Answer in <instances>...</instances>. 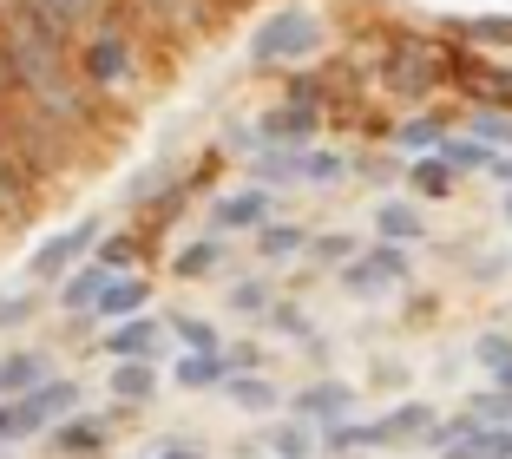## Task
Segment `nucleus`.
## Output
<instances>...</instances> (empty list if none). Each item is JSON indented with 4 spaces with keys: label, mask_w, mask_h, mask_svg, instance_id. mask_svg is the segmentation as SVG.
<instances>
[{
    "label": "nucleus",
    "mask_w": 512,
    "mask_h": 459,
    "mask_svg": "<svg viewBox=\"0 0 512 459\" xmlns=\"http://www.w3.org/2000/svg\"><path fill=\"white\" fill-rule=\"evenodd\" d=\"M224 374H230V361H224V355H178L171 381H178V387H191V394H197V387H217Z\"/></svg>",
    "instance_id": "aec40b11"
},
{
    "label": "nucleus",
    "mask_w": 512,
    "mask_h": 459,
    "mask_svg": "<svg viewBox=\"0 0 512 459\" xmlns=\"http://www.w3.org/2000/svg\"><path fill=\"white\" fill-rule=\"evenodd\" d=\"M92 243H99V217H79V223H66L60 237H46L40 250H33L27 276H33V282H60L66 269L79 263V256H92Z\"/></svg>",
    "instance_id": "20e7f679"
},
{
    "label": "nucleus",
    "mask_w": 512,
    "mask_h": 459,
    "mask_svg": "<svg viewBox=\"0 0 512 459\" xmlns=\"http://www.w3.org/2000/svg\"><path fill=\"white\" fill-rule=\"evenodd\" d=\"M73 73L86 79L92 92H125L138 79V40L132 20H99L73 40Z\"/></svg>",
    "instance_id": "f257e3e1"
},
{
    "label": "nucleus",
    "mask_w": 512,
    "mask_h": 459,
    "mask_svg": "<svg viewBox=\"0 0 512 459\" xmlns=\"http://www.w3.org/2000/svg\"><path fill=\"white\" fill-rule=\"evenodd\" d=\"M270 459H276V453H270Z\"/></svg>",
    "instance_id": "49530a36"
},
{
    "label": "nucleus",
    "mask_w": 512,
    "mask_h": 459,
    "mask_svg": "<svg viewBox=\"0 0 512 459\" xmlns=\"http://www.w3.org/2000/svg\"><path fill=\"white\" fill-rule=\"evenodd\" d=\"M506 223H512V197H506Z\"/></svg>",
    "instance_id": "c03bdc74"
},
{
    "label": "nucleus",
    "mask_w": 512,
    "mask_h": 459,
    "mask_svg": "<svg viewBox=\"0 0 512 459\" xmlns=\"http://www.w3.org/2000/svg\"><path fill=\"white\" fill-rule=\"evenodd\" d=\"M33 309H40V296H33V289H0V328H27Z\"/></svg>",
    "instance_id": "a878e982"
},
{
    "label": "nucleus",
    "mask_w": 512,
    "mask_h": 459,
    "mask_svg": "<svg viewBox=\"0 0 512 459\" xmlns=\"http://www.w3.org/2000/svg\"><path fill=\"white\" fill-rule=\"evenodd\" d=\"M289 414H296V420H335V414H348V387H342V381L302 387V394L289 400Z\"/></svg>",
    "instance_id": "dca6fc26"
},
{
    "label": "nucleus",
    "mask_w": 512,
    "mask_h": 459,
    "mask_svg": "<svg viewBox=\"0 0 512 459\" xmlns=\"http://www.w3.org/2000/svg\"><path fill=\"white\" fill-rule=\"evenodd\" d=\"M112 394H119L125 407L151 400L158 394V368H151V361H112Z\"/></svg>",
    "instance_id": "f3484780"
},
{
    "label": "nucleus",
    "mask_w": 512,
    "mask_h": 459,
    "mask_svg": "<svg viewBox=\"0 0 512 459\" xmlns=\"http://www.w3.org/2000/svg\"><path fill=\"white\" fill-rule=\"evenodd\" d=\"M447 459H512V420H473L460 440L440 446Z\"/></svg>",
    "instance_id": "6e6552de"
},
{
    "label": "nucleus",
    "mask_w": 512,
    "mask_h": 459,
    "mask_svg": "<svg viewBox=\"0 0 512 459\" xmlns=\"http://www.w3.org/2000/svg\"><path fill=\"white\" fill-rule=\"evenodd\" d=\"M473 40H499V46H512V20H473Z\"/></svg>",
    "instance_id": "4c0bfd02"
},
{
    "label": "nucleus",
    "mask_w": 512,
    "mask_h": 459,
    "mask_svg": "<svg viewBox=\"0 0 512 459\" xmlns=\"http://www.w3.org/2000/svg\"><path fill=\"white\" fill-rule=\"evenodd\" d=\"M46 446L60 459H106V446H112V420H99V414H66V420H53L46 427Z\"/></svg>",
    "instance_id": "423d86ee"
},
{
    "label": "nucleus",
    "mask_w": 512,
    "mask_h": 459,
    "mask_svg": "<svg viewBox=\"0 0 512 459\" xmlns=\"http://www.w3.org/2000/svg\"><path fill=\"white\" fill-rule=\"evenodd\" d=\"M92 263L99 269H132L138 263V237H99L92 243Z\"/></svg>",
    "instance_id": "393cba45"
},
{
    "label": "nucleus",
    "mask_w": 512,
    "mask_h": 459,
    "mask_svg": "<svg viewBox=\"0 0 512 459\" xmlns=\"http://www.w3.org/2000/svg\"><path fill=\"white\" fill-rule=\"evenodd\" d=\"M480 92H493V99L512 105V73H480Z\"/></svg>",
    "instance_id": "ea45409f"
},
{
    "label": "nucleus",
    "mask_w": 512,
    "mask_h": 459,
    "mask_svg": "<svg viewBox=\"0 0 512 459\" xmlns=\"http://www.w3.org/2000/svg\"><path fill=\"white\" fill-rule=\"evenodd\" d=\"M434 66H427V60H407V73H394V66H388V86L394 92H427V86H434Z\"/></svg>",
    "instance_id": "2f4dec72"
},
{
    "label": "nucleus",
    "mask_w": 512,
    "mask_h": 459,
    "mask_svg": "<svg viewBox=\"0 0 512 459\" xmlns=\"http://www.w3.org/2000/svg\"><path fill=\"white\" fill-rule=\"evenodd\" d=\"M217 387H224V394L237 400L243 414H270L276 400H283V394H276L270 381H263V374H250V368H230V374H224V381H217Z\"/></svg>",
    "instance_id": "2eb2a0df"
},
{
    "label": "nucleus",
    "mask_w": 512,
    "mask_h": 459,
    "mask_svg": "<svg viewBox=\"0 0 512 459\" xmlns=\"http://www.w3.org/2000/svg\"><path fill=\"white\" fill-rule=\"evenodd\" d=\"M316 105H276V112H270V119H263V125H256V138H263V145H309V138H316Z\"/></svg>",
    "instance_id": "9d476101"
},
{
    "label": "nucleus",
    "mask_w": 512,
    "mask_h": 459,
    "mask_svg": "<svg viewBox=\"0 0 512 459\" xmlns=\"http://www.w3.org/2000/svg\"><path fill=\"white\" fill-rule=\"evenodd\" d=\"M230 309H237V315H263V309H270V282H237V289H230Z\"/></svg>",
    "instance_id": "c756f323"
},
{
    "label": "nucleus",
    "mask_w": 512,
    "mask_h": 459,
    "mask_svg": "<svg viewBox=\"0 0 512 459\" xmlns=\"http://www.w3.org/2000/svg\"><path fill=\"white\" fill-rule=\"evenodd\" d=\"M158 459H204V446H191V440H171Z\"/></svg>",
    "instance_id": "79ce46f5"
},
{
    "label": "nucleus",
    "mask_w": 512,
    "mask_h": 459,
    "mask_svg": "<svg viewBox=\"0 0 512 459\" xmlns=\"http://www.w3.org/2000/svg\"><path fill=\"white\" fill-rule=\"evenodd\" d=\"M322 46V20L309 7H276L263 14V27L250 33V66L256 73H276V66H296Z\"/></svg>",
    "instance_id": "f03ea898"
},
{
    "label": "nucleus",
    "mask_w": 512,
    "mask_h": 459,
    "mask_svg": "<svg viewBox=\"0 0 512 459\" xmlns=\"http://www.w3.org/2000/svg\"><path fill=\"white\" fill-rule=\"evenodd\" d=\"M302 243H309V230H302V223H256V250L270 256V263L302 256Z\"/></svg>",
    "instance_id": "6ab92c4d"
},
{
    "label": "nucleus",
    "mask_w": 512,
    "mask_h": 459,
    "mask_svg": "<svg viewBox=\"0 0 512 459\" xmlns=\"http://www.w3.org/2000/svg\"><path fill=\"white\" fill-rule=\"evenodd\" d=\"M178 341H184V355H217V328L204 322V315H178Z\"/></svg>",
    "instance_id": "b1692460"
},
{
    "label": "nucleus",
    "mask_w": 512,
    "mask_h": 459,
    "mask_svg": "<svg viewBox=\"0 0 512 459\" xmlns=\"http://www.w3.org/2000/svg\"><path fill=\"white\" fill-rule=\"evenodd\" d=\"M414 191H421V197H447L453 191V171L440 158H421V164H414Z\"/></svg>",
    "instance_id": "cd10ccee"
},
{
    "label": "nucleus",
    "mask_w": 512,
    "mask_h": 459,
    "mask_svg": "<svg viewBox=\"0 0 512 459\" xmlns=\"http://www.w3.org/2000/svg\"><path fill=\"white\" fill-rule=\"evenodd\" d=\"M158 191H171V171H165V164H151V171H145V178H138L125 197H132V204H151Z\"/></svg>",
    "instance_id": "f704fd0d"
},
{
    "label": "nucleus",
    "mask_w": 512,
    "mask_h": 459,
    "mask_svg": "<svg viewBox=\"0 0 512 459\" xmlns=\"http://www.w3.org/2000/svg\"><path fill=\"white\" fill-rule=\"evenodd\" d=\"M375 230H381V243H414V237H421V217H414L407 204H381Z\"/></svg>",
    "instance_id": "4be33fe9"
},
{
    "label": "nucleus",
    "mask_w": 512,
    "mask_h": 459,
    "mask_svg": "<svg viewBox=\"0 0 512 459\" xmlns=\"http://www.w3.org/2000/svg\"><path fill=\"white\" fill-rule=\"evenodd\" d=\"M486 171H493V184H506V191H512V158H506V151H499V158H486Z\"/></svg>",
    "instance_id": "a19ab883"
},
{
    "label": "nucleus",
    "mask_w": 512,
    "mask_h": 459,
    "mask_svg": "<svg viewBox=\"0 0 512 459\" xmlns=\"http://www.w3.org/2000/svg\"><path fill=\"white\" fill-rule=\"evenodd\" d=\"M211 223H217V230H256V223H270V191H230V197H217Z\"/></svg>",
    "instance_id": "f8f14e48"
},
{
    "label": "nucleus",
    "mask_w": 512,
    "mask_h": 459,
    "mask_svg": "<svg viewBox=\"0 0 512 459\" xmlns=\"http://www.w3.org/2000/svg\"><path fill=\"white\" fill-rule=\"evenodd\" d=\"M106 276H119V269L73 263V269H66V282H60V309H66V315H86V309H92V296L106 289Z\"/></svg>",
    "instance_id": "4468645a"
},
{
    "label": "nucleus",
    "mask_w": 512,
    "mask_h": 459,
    "mask_svg": "<svg viewBox=\"0 0 512 459\" xmlns=\"http://www.w3.org/2000/svg\"><path fill=\"white\" fill-rule=\"evenodd\" d=\"M302 178L335 184V178H342V158H335V151H302Z\"/></svg>",
    "instance_id": "473e14b6"
},
{
    "label": "nucleus",
    "mask_w": 512,
    "mask_h": 459,
    "mask_svg": "<svg viewBox=\"0 0 512 459\" xmlns=\"http://www.w3.org/2000/svg\"><path fill=\"white\" fill-rule=\"evenodd\" d=\"M263 315H270V328H283V335H309V315H302L296 302H270Z\"/></svg>",
    "instance_id": "72a5a7b5"
},
{
    "label": "nucleus",
    "mask_w": 512,
    "mask_h": 459,
    "mask_svg": "<svg viewBox=\"0 0 512 459\" xmlns=\"http://www.w3.org/2000/svg\"><path fill=\"white\" fill-rule=\"evenodd\" d=\"M473 138L506 151V145H512V119H506V112H480V119H473Z\"/></svg>",
    "instance_id": "7c9ffc66"
},
{
    "label": "nucleus",
    "mask_w": 512,
    "mask_h": 459,
    "mask_svg": "<svg viewBox=\"0 0 512 459\" xmlns=\"http://www.w3.org/2000/svg\"><path fill=\"white\" fill-rule=\"evenodd\" d=\"M434 158L447 164L453 178H460V171H480V164H486V145H480V138H440Z\"/></svg>",
    "instance_id": "5701e85b"
},
{
    "label": "nucleus",
    "mask_w": 512,
    "mask_h": 459,
    "mask_svg": "<svg viewBox=\"0 0 512 459\" xmlns=\"http://www.w3.org/2000/svg\"><path fill=\"white\" fill-rule=\"evenodd\" d=\"M256 178L263 184H296L302 178V145H263L256 151Z\"/></svg>",
    "instance_id": "a211bd4d"
},
{
    "label": "nucleus",
    "mask_w": 512,
    "mask_h": 459,
    "mask_svg": "<svg viewBox=\"0 0 512 459\" xmlns=\"http://www.w3.org/2000/svg\"><path fill=\"white\" fill-rule=\"evenodd\" d=\"M440 138H447V132H440V119H407L401 132H394V145H407V151H427V145H440Z\"/></svg>",
    "instance_id": "c85d7f7f"
},
{
    "label": "nucleus",
    "mask_w": 512,
    "mask_h": 459,
    "mask_svg": "<svg viewBox=\"0 0 512 459\" xmlns=\"http://www.w3.org/2000/svg\"><path fill=\"white\" fill-rule=\"evenodd\" d=\"M0 459H7V446H0Z\"/></svg>",
    "instance_id": "a18cd8bd"
},
{
    "label": "nucleus",
    "mask_w": 512,
    "mask_h": 459,
    "mask_svg": "<svg viewBox=\"0 0 512 459\" xmlns=\"http://www.w3.org/2000/svg\"><path fill=\"white\" fill-rule=\"evenodd\" d=\"M14 440H27V433H20V414H14V400H0V446H14Z\"/></svg>",
    "instance_id": "58836bf2"
},
{
    "label": "nucleus",
    "mask_w": 512,
    "mask_h": 459,
    "mask_svg": "<svg viewBox=\"0 0 512 459\" xmlns=\"http://www.w3.org/2000/svg\"><path fill=\"white\" fill-rule=\"evenodd\" d=\"M158 335H165V328L138 309V315H125V322L106 328V355L112 361H151V355H158Z\"/></svg>",
    "instance_id": "1a4fd4ad"
},
{
    "label": "nucleus",
    "mask_w": 512,
    "mask_h": 459,
    "mask_svg": "<svg viewBox=\"0 0 512 459\" xmlns=\"http://www.w3.org/2000/svg\"><path fill=\"white\" fill-rule=\"evenodd\" d=\"M217 263H224V237H204V243H184V250H178V263H171V269H178L184 282H197V276H211Z\"/></svg>",
    "instance_id": "412c9836"
},
{
    "label": "nucleus",
    "mask_w": 512,
    "mask_h": 459,
    "mask_svg": "<svg viewBox=\"0 0 512 459\" xmlns=\"http://www.w3.org/2000/svg\"><path fill=\"white\" fill-rule=\"evenodd\" d=\"M322 99V79L316 73H296V79H289V105H316Z\"/></svg>",
    "instance_id": "e433bc0d"
},
{
    "label": "nucleus",
    "mask_w": 512,
    "mask_h": 459,
    "mask_svg": "<svg viewBox=\"0 0 512 459\" xmlns=\"http://www.w3.org/2000/svg\"><path fill=\"white\" fill-rule=\"evenodd\" d=\"M434 407L427 400H407V407H394L388 420H375L368 427V446H394V440H427V427H434Z\"/></svg>",
    "instance_id": "9b49d317"
},
{
    "label": "nucleus",
    "mask_w": 512,
    "mask_h": 459,
    "mask_svg": "<svg viewBox=\"0 0 512 459\" xmlns=\"http://www.w3.org/2000/svg\"><path fill=\"white\" fill-rule=\"evenodd\" d=\"M79 407V381H60V374H46L40 387L14 394V414H20V433H46L53 420H66Z\"/></svg>",
    "instance_id": "39448f33"
},
{
    "label": "nucleus",
    "mask_w": 512,
    "mask_h": 459,
    "mask_svg": "<svg viewBox=\"0 0 512 459\" xmlns=\"http://www.w3.org/2000/svg\"><path fill=\"white\" fill-rule=\"evenodd\" d=\"M46 374H53V361L40 355V348H14V355H0V400L27 394V387H40Z\"/></svg>",
    "instance_id": "ddd939ff"
},
{
    "label": "nucleus",
    "mask_w": 512,
    "mask_h": 459,
    "mask_svg": "<svg viewBox=\"0 0 512 459\" xmlns=\"http://www.w3.org/2000/svg\"><path fill=\"white\" fill-rule=\"evenodd\" d=\"M309 446H316V440H309V427H302V420H289V427L270 433V453L276 459H309Z\"/></svg>",
    "instance_id": "bb28decb"
},
{
    "label": "nucleus",
    "mask_w": 512,
    "mask_h": 459,
    "mask_svg": "<svg viewBox=\"0 0 512 459\" xmlns=\"http://www.w3.org/2000/svg\"><path fill=\"white\" fill-rule=\"evenodd\" d=\"M20 14V0H0V20H14Z\"/></svg>",
    "instance_id": "37998d69"
},
{
    "label": "nucleus",
    "mask_w": 512,
    "mask_h": 459,
    "mask_svg": "<svg viewBox=\"0 0 512 459\" xmlns=\"http://www.w3.org/2000/svg\"><path fill=\"white\" fill-rule=\"evenodd\" d=\"M407 276H414V269H407L401 243H381V250L348 256V263H342V289H348V296H394Z\"/></svg>",
    "instance_id": "7ed1b4c3"
},
{
    "label": "nucleus",
    "mask_w": 512,
    "mask_h": 459,
    "mask_svg": "<svg viewBox=\"0 0 512 459\" xmlns=\"http://www.w3.org/2000/svg\"><path fill=\"white\" fill-rule=\"evenodd\" d=\"M302 250L316 256V263H348V256H355V243H348V237H316V243H302Z\"/></svg>",
    "instance_id": "c9c22d12"
},
{
    "label": "nucleus",
    "mask_w": 512,
    "mask_h": 459,
    "mask_svg": "<svg viewBox=\"0 0 512 459\" xmlns=\"http://www.w3.org/2000/svg\"><path fill=\"white\" fill-rule=\"evenodd\" d=\"M145 302H151V282L132 276V269H119V276H106V289L92 296L86 315H99V322H125V315H138Z\"/></svg>",
    "instance_id": "0eeeda50"
}]
</instances>
